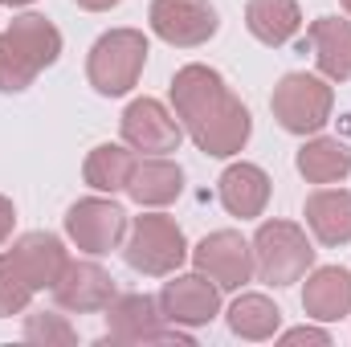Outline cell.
I'll list each match as a JSON object with an SVG mask.
<instances>
[{
    "mask_svg": "<svg viewBox=\"0 0 351 347\" xmlns=\"http://www.w3.org/2000/svg\"><path fill=\"white\" fill-rule=\"evenodd\" d=\"M127 225H131V217L106 192L82 196L66 208V237L86 258H106L110 250H119L123 237H127Z\"/></svg>",
    "mask_w": 351,
    "mask_h": 347,
    "instance_id": "cell-6",
    "label": "cell"
},
{
    "mask_svg": "<svg viewBox=\"0 0 351 347\" xmlns=\"http://www.w3.org/2000/svg\"><path fill=\"white\" fill-rule=\"evenodd\" d=\"M8 258L16 261V270L25 274V282L33 290H53L58 278H62V270L70 265V250H66V241L58 233L37 229V233H21L12 241Z\"/></svg>",
    "mask_w": 351,
    "mask_h": 347,
    "instance_id": "cell-13",
    "label": "cell"
},
{
    "mask_svg": "<svg viewBox=\"0 0 351 347\" xmlns=\"http://www.w3.org/2000/svg\"><path fill=\"white\" fill-rule=\"evenodd\" d=\"M12 229H16V204L8 196H0V246L12 237Z\"/></svg>",
    "mask_w": 351,
    "mask_h": 347,
    "instance_id": "cell-28",
    "label": "cell"
},
{
    "mask_svg": "<svg viewBox=\"0 0 351 347\" xmlns=\"http://www.w3.org/2000/svg\"><path fill=\"white\" fill-rule=\"evenodd\" d=\"M225 319H229V331L237 339H245V344H265V339H274L282 331V307L274 298L258 294V290L237 294Z\"/></svg>",
    "mask_w": 351,
    "mask_h": 347,
    "instance_id": "cell-21",
    "label": "cell"
},
{
    "mask_svg": "<svg viewBox=\"0 0 351 347\" xmlns=\"http://www.w3.org/2000/svg\"><path fill=\"white\" fill-rule=\"evenodd\" d=\"M160 311L172 327H188V331L208 327L221 315V286L213 278H204L200 270H192V274L176 270L172 282H164V290H160Z\"/></svg>",
    "mask_w": 351,
    "mask_h": 347,
    "instance_id": "cell-11",
    "label": "cell"
},
{
    "mask_svg": "<svg viewBox=\"0 0 351 347\" xmlns=\"http://www.w3.org/2000/svg\"><path fill=\"white\" fill-rule=\"evenodd\" d=\"M245 29L262 45L278 49V45L298 37L302 8H298V0H245Z\"/></svg>",
    "mask_w": 351,
    "mask_h": 347,
    "instance_id": "cell-20",
    "label": "cell"
},
{
    "mask_svg": "<svg viewBox=\"0 0 351 347\" xmlns=\"http://www.w3.org/2000/svg\"><path fill=\"white\" fill-rule=\"evenodd\" d=\"M184 192V168L168 160V156H139L135 172L127 184V196L139 208H168L172 200H180Z\"/></svg>",
    "mask_w": 351,
    "mask_h": 347,
    "instance_id": "cell-17",
    "label": "cell"
},
{
    "mask_svg": "<svg viewBox=\"0 0 351 347\" xmlns=\"http://www.w3.org/2000/svg\"><path fill=\"white\" fill-rule=\"evenodd\" d=\"M168 98H172V110L184 135L196 143V152H204L213 160H233L245 152V143L254 135V115L229 90L221 70H213L204 62L180 66L168 86Z\"/></svg>",
    "mask_w": 351,
    "mask_h": 347,
    "instance_id": "cell-1",
    "label": "cell"
},
{
    "mask_svg": "<svg viewBox=\"0 0 351 347\" xmlns=\"http://www.w3.org/2000/svg\"><path fill=\"white\" fill-rule=\"evenodd\" d=\"M135 160L139 156L127 143H98V147H90L86 164H82V180L94 192H106V196L127 192L131 172H135Z\"/></svg>",
    "mask_w": 351,
    "mask_h": 347,
    "instance_id": "cell-22",
    "label": "cell"
},
{
    "mask_svg": "<svg viewBox=\"0 0 351 347\" xmlns=\"http://www.w3.org/2000/svg\"><path fill=\"white\" fill-rule=\"evenodd\" d=\"M188 258L221 290H241L245 282H254V241H245L237 229H217L200 237Z\"/></svg>",
    "mask_w": 351,
    "mask_h": 347,
    "instance_id": "cell-10",
    "label": "cell"
},
{
    "mask_svg": "<svg viewBox=\"0 0 351 347\" xmlns=\"http://www.w3.org/2000/svg\"><path fill=\"white\" fill-rule=\"evenodd\" d=\"M339 4H343V12H348V16H351V0H339Z\"/></svg>",
    "mask_w": 351,
    "mask_h": 347,
    "instance_id": "cell-31",
    "label": "cell"
},
{
    "mask_svg": "<svg viewBox=\"0 0 351 347\" xmlns=\"http://www.w3.org/2000/svg\"><path fill=\"white\" fill-rule=\"evenodd\" d=\"M25 339L29 344H45V347L49 344H78V331L58 311H33V315H25Z\"/></svg>",
    "mask_w": 351,
    "mask_h": 347,
    "instance_id": "cell-26",
    "label": "cell"
},
{
    "mask_svg": "<svg viewBox=\"0 0 351 347\" xmlns=\"http://www.w3.org/2000/svg\"><path fill=\"white\" fill-rule=\"evenodd\" d=\"M269 192H274V184H269L265 168L250 164V160L229 164V168L221 172V180H217L221 208H225L229 217H237V221H258L265 213V204H269Z\"/></svg>",
    "mask_w": 351,
    "mask_h": 347,
    "instance_id": "cell-14",
    "label": "cell"
},
{
    "mask_svg": "<svg viewBox=\"0 0 351 347\" xmlns=\"http://www.w3.org/2000/svg\"><path fill=\"white\" fill-rule=\"evenodd\" d=\"M37 62L8 37V33H0V94H21V90H29L37 82Z\"/></svg>",
    "mask_w": 351,
    "mask_h": 347,
    "instance_id": "cell-24",
    "label": "cell"
},
{
    "mask_svg": "<svg viewBox=\"0 0 351 347\" xmlns=\"http://www.w3.org/2000/svg\"><path fill=\"white\" fill-rule=\"evenodd\" d=\"M58 311H70V315H102L114 298H119V286L110 278V270H102L98 261H74L62 270L58 286L49 290Z\"/></svg>",
    "mask_w": 351,
    "mask_h": 347,
    "instance_id": "cell-12",
    "label": "cell"
},
{
    "mask_svg": "<svg viewBox=\"0 0 351 347\" xmlns=\"http://www.w3.org/2000/svg\"><path fill=\"white\" fill-rule=\"evenodd\" d=\"M147 25L172 49H196V45H208L217 37L221 16L208 0H152Z\"/></svg>",
    "mask_w": 351,
    "mask_h": 347,
    "instance_id": "cell-8",
    "label": "cell"
},
{
    "mask_svg": "<svg viewBox=\"0 0 351 347\" xmlns=\"http://www.w3.org/2000/svg\"><path fill=\"white\" fill-rule=\"evenodd\" d=\"M188 241H184V229L176 225V217L152 208L143 217H135L127 225V246H123V258L135 274L143 278H172L176 270L188 261Z\"/></svg>",
    "mask_w": 351,
    "mask_h": 347,
    "instance_id": "cell-4",
    "label": "cell"
},
{
    "mask_svg": "<svg viewBox=\"0 0 351 347\" xmlns=\"http://www.w3.org/2000/svg\"><path fill=\"white\" fill-rule=\"evenodd\" d=\"M119 131H123V143L139 156H172V152H180V139H184L176 110L164 106L160 98H147V94L123 110Z\"/></svg>",
    "mask_w": 351,
    "mask_h": 347,
    "instance_id": "cell-9",
    "label": "cell"
},
{
    "mask_svg": "<svg viewBox=\"0 0 351 347\" xmlns=\"http://www.w3.org/2000/svg\"><path fill=\"white\" fill-rule=\"evenodd\" d=\"M315 254L319 250L298 221H262L254 233V278L274 290L294 286L306 278V270H315Z\"/></svg>",
    "mask_w": 351,
    "mask_h": 347,
    "instance_id": "cell-3",
    "label": "cell"
},
{
    "mask_svg": "<svg viewBox=\"0 0 351 347\" xmlns=\"http://www.w3.org/2000/svg\"><path fill=\"white\" fill-rule=\"evenodd\" d=\"M302 311L315 323H339L351 315V270L348 265H315L302 282Z\"/></svg>",
    "mask_w": 351,
    "mask_h": 347,
    "instance_id": "cell-15",
    "label": "cell"
},
{
    "mask_svg": "<svg viewBox=\"0 0 351 347\" xmlns=\"http://www.w3.org/2000/svg\"><path fill=\"white\" fill-rule=\"evenodd\" d=\"M269 110L278 119L282 131L290 135H319L331 123L335 110V90L323 74H306V70H290L278 78V86L269 94Z\"/></svg>",
    "mask_w": 351,
    "mask_h": 347,
    "instance_id": "cell-5",
    "label": "cell"
},
{
    "mask_svg": "<svg viewBox=\"0 0 351 347\" xmlns=\"http://www.w3.org/2000/svg\"><path fill=\"white\" fill-rule=\"evenodd\" d=\"M294 168L306 184H343L351 176V147L335 135H306V143L294 156Z\"/></svg>",
    "mask_w": 351,
    "mask_h": 347,
    "instance_id": "cell-19",
    "label": "cell"
},
{
    "mask_svg": "<svg viewBox=\"0 0 351 347\" xmlns=\"http://www.w3.org/2000/svg\"><path fill=\"white\" fill-rule=\"evenodd\" d=\"M4 33L37 62V70L58 66V58H62V33H58V25H53L49 16H41V12H21V16H12V25H8Z\"/></svg>",
    "mask_w": 351,
    "mask_h": 347,
    "instance_id": "cell-23",
    "label": "cell"
},
{
    "mask_svg": "<svg viewBox=\"0 0 351 347\" xmlns=\"http://www.w3.org/2000/svg\"><path fill=\"white\" fill-rule=\"evenodd\" d=\"M0 4H8V8H25V4H33V0H0Z\"/></svg>",
    "mask_w": 351,
    "mask_h": 347,
    "instance_id": "cell-30",
    "label": "cell"
},
{
    "mask_svg": "<svg viewBox=\"0 0 351 347\" xmlns=\"http://www.w3.org/2000/svg\"><path fill=\"white\" fill-rule=\"evenodd\" d=\"M147 53L152 45L143 29H106L86 53V82L102 98H123L139 86Z\"/></svg>",
    "mask_w": 351,
    "mask_h": 347,
    "instance_id": "cell-2",
    "label": "cell"
},
{
    "mask_svg": "<svg viewBox=\"0 0 351 347\" xmlns=\"http://www.w3.org/2000/svg\"><path fill=\"white\" fill-rule=\"evenodd\" d=\"M78 8H86V12H110V8H119L123 0H74Z\"/></svg>",
    "mask_w": 351,
    "mask_h": 347,
    "instance_id": "cell-29",
    "label": "cell"
},
{
    "mask_svg": "<svg viewBox=\"0 0 351 347\" xmlns=\"http://www.w3.org/2000/svg\"><path fill=\"white\" fill-rule=\"evenodd\" d=\"M278 344L294 347V344H319V347H331V331H323V327H294V331H282V335H274Z\"/></svg>",
    "mask_w": 351,
    "mask_h": 347,
    "instance_id": "cell-27",
    "label": "cell"
},
{
    "mask_svg": "<svg viewBox=\"0 0 351 347\" xmlns=\"http://www.w3.org/2000/svg\"><path fill=\"white\" fill-rule=\"evenodd\" d=\"M33 286L25 282V274L16 270V261L8 254H0V319H12V315H25L29 302H33Z\"/></svg>",
    "mask_w": 351,
    "mask_h": 347,
    "instance_id": "cell-25",
    "label": "cell"
},
{
    "mask_svg": "<svg viewBox=\"0 0 351 347\" xmlns=\"http://www.w3.org/2000/svg\"><path fill=\"white\" fill-rule=\"evenodd\" d=\"M106 339L114 344H192L188 327H172L152 294H119L106 311Z\"/></svg>",
    "mask_w": 351,
    "mask_h": 347,
    "instance_id": "cell-7",
    "label": "cell"
},
{
    "mask_svg": "<svg viewBox=\"0 0 351 347\" xmlns=\"http://www.w3.org/2000/svg\"><path fill=\"white\" fill-rule=\"evenodd\" d=\"M306 41L315 49V66L327 82L351 78V21L343 16H319L306 29Z\"/></svg>",
    "mask_w": 351,
    "mask_h": 347,
    "instance_id": "cell-18",
    "label": "cell"
},
{
    "mask_svg": "<svg viewBox=\"0 0 351 347\" xmlns=\"http://www.w3.org/2000/svg\"><path fill=\"white\" fill-rule=\"evenodd\" d=\"M302 217H306V229H311V237L319 246H327V250L351 246V192L348 188L323 184L319 192L306 196Z\"/></svg>",
    "mask_w": 351,
    "mask_h": 347,
    "instance_id": "cell-16",
    "label": "cell"
}]
</instances>
